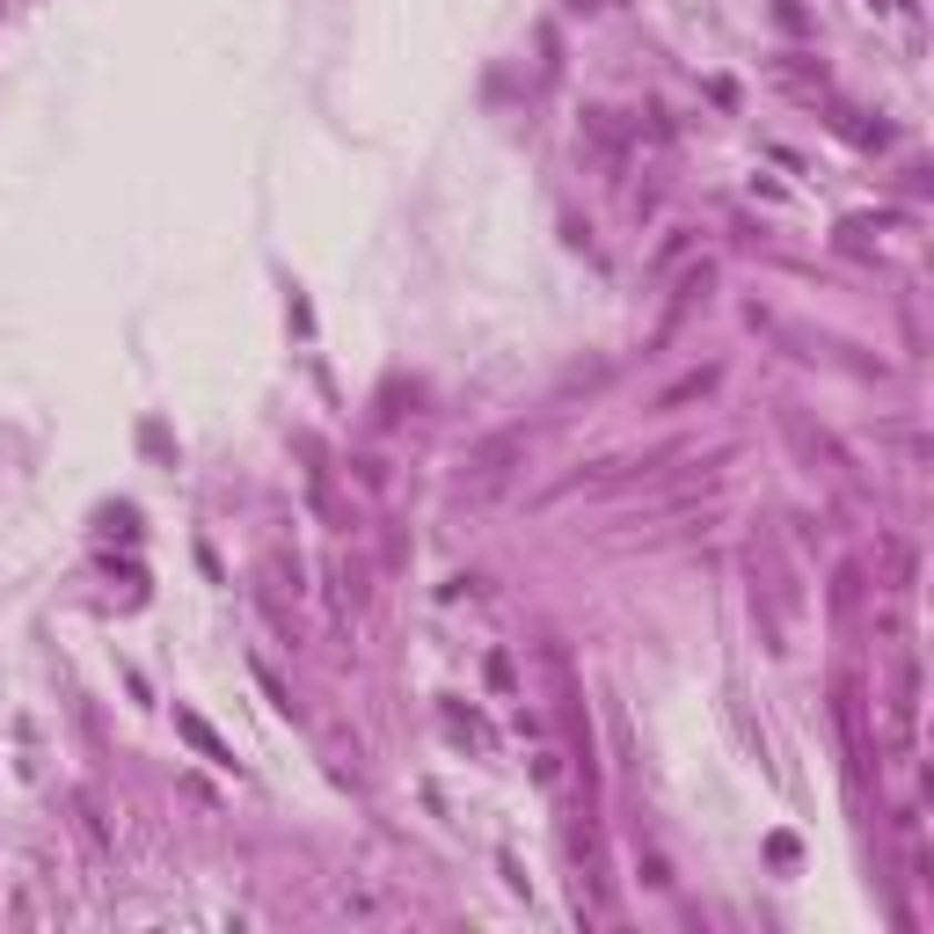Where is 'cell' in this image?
Wrapping results in <instances>:
<instances>
[{"instance_id": "1", "label": "cell", "mask_w": 934, "mask_h": 934, "mask_svg": "<svg viewBox=\"0 0 934 934\" xmlns=\"http://www.w3.org/2000/svg\"><path fill=\"white\" fill-rule=\"evenodd\" d=\"M512 468H526V431H490V439L468 445V460H460V490L496 496L504 482H512Z\"/></svg>"}, {"instance_id": "2", "label": "cell", "mask_w": 934, "mask_h": 934, "mask_svg": "<svg viewBox=\"0 0 934 934\" xmlns=\"http://www.w3.org/2000/svg\"><path fill=\"white\" fill-rule=\"evenodd\" d=\"M176 730H183V738H191V745H197V752H205V759H212V767H234V745L219 738V730H212L205 716H191V708H183V716H176Z\"/></svg>"}, {"instance_id": "3", "label": "cell", "mask_w": 934, "mask_h": 934, "mask_svg": "<svg viewBox=\"0 0 934 934\" xmlns=\"http://www.w3.org/2000/svg\"><path fill=\"white\" fill-rule=\"evenodd\" d=\"M716 380H723V372H716V366H701V372H687V380H671V388H665V394H657V409H665V417H671V409H687V402H701V394H716Z\"/></svg>"}, {"instance_id": "4", "label": "cell", "mask_w": 934, "mask_h": 934, "mask_svg": "<svg viewBox=\"0 0 934 934\" xmlns=\"http://www.w3.org/2000/svg\"><path fill=\"white\" fill-rule=\"evenodd\" d=\"M73 811H81V832H89V840H95V846H103V840H110V832H103V811H95V796H89V789L73 796Z\"/></svg>"}]
</instances>
